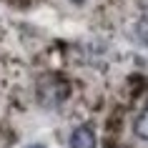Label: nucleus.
I'll list each match as a JSON object with an SVG mask.
<instances>
[{
  "label": "nucleus",
  "mask_w": 148,
  "mask_h": 148,
  "mask_svg": "<svg viewBox=\"0 0 148 148\" xmlns=\"http://www.w3.org/2000/svg\"><path fill=\"white\" fill-rule=\"evenodd\" d=\"M133 131L138 136L140 140H148V108L140 110V116L136 118V123H133Z\"/></svg>",
  "instance_id": "f03ea898"
},
{
  "label": "nucleus",
  "mask_w": 148,
  "mask_h": 148,
  "mask_svg": "<svg viewBox=\"0 0 148 148\" xmlns=\"http://www.w3.org/2000/svg\"><path fill=\"white\" fill-rule=\"evenodd\" d=\"M28 148H45L43 143H33V146H28Z\"/></svg>",
  "instance_id": "7ed1b4c3"
},
{
  "label": "nucleus",
  "mask_w": 148,
  "mask_h": 148,
  "mask_svg": "<svg viewBox=\"0 0 148 148\" xmlns=\"http://www.w3.org/2000/svg\"><path fill=\"white\" fill-rule=\"evenodd\" d=\"M70 148H95V133L90 125H78L70 133Z\"/></svg>",
  "instance_id": "f257e3e1"
}]
</instances>
